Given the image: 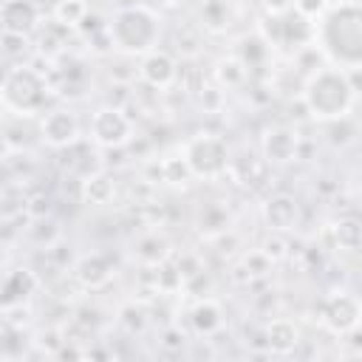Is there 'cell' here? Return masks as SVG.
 <instances>
[{"label": "cell", "instance_id": "obj_1", "mask_svg": "<svg viewBox=\"0 0 362 362\" xmlns=\"http://www.w3.org/2000/svg\"><path fill=\"white\" fill-rule=\"evenodd\" d=\"M320 42L337 65L342 68L362 65V6L356 3L334 6L320 23Z\"/></svg>", "mask_w": 362, "mask_h": 362}, {"label": "cell", "instance_id": "obj_2", "mask_svg": "<svg viewBox=\"0 0 362 362\" xmlns=\"http://www.w3.org/2000/svg\"><path fill=\"white\" fill-rule=\"evenodd\" d=\"M354 105V85L345 71L322 68L305 85V107L317 119H342Z\"/></svg>", "mask_w": 362, "mask_h": 362}, {"label": "cell", "instance_id": "obj_3", "mask_svg": "<svg viewBox=\"0 0 362 362\" xmlns=\"http://www.w3.org/2000/svg\"><path fill=\"white\" fill-rule=\"evenodd\" d=\"M110 40L127 54H147L158 40V20L144 6L122 8L110 20Z\"/></svg>", "mask_w": 362, "mask_h": 362}, {"label": "cell", "instance_id": "obj_4", "mask_svg": "<svg viewBox=\"0 0 362 362\" xmlns=\"http://www.w3.org/2000/svg\"><path fill=\"white\" fill-rule=\"evenodd\" d=\"M3 105L14 113H37L45 105V82L37 71L25 65H11L3 76Z\"/></svg>", "mask_w": 362, "mask_h": 362}, {"label": "cell", "instance_id": "obj_5", "mask_svg": "<svg viewBox=\"0 0 362 362\" xmlns=\"http://www.w3.org/2000/svg\"><path fill=\"white\" fill-rule=\"evenodd\" d=\"M184 161H187L189 175L215 178L229 167V147L221 136L201 133V136L189 139V144L184 147Z\"/></svg>", "mask_w": 362, "mask_h": 362}, {"label": "cell", "instance_id": "obj_6", "mask_svg": "<svg viewBox=\"0 0 362 362\" xmlns=\"http://www.w3.org/2000/svg\"><path fill=\"white\" fill-rule=\"evenodd\" d=\"M133 124L119 107H99L90 119V136L102 147H122L130 141Z\"/></svg>", "mask_w": 362, "mask_h": 362}, {"label": "cell", "instance_id": "obj_7", "mask_svg": "<svg viewBox=\"0 0 362 362\" xmlns=\"http://www.w3.org/2000/svg\"><path fill=\"white\" fill-rule=\"evenodd\" d=\"M362 317V305L351 297V294H334L322 303V322L334 331V334H348L359 325Z\"/></svg>", "mask_w": 362, "mask_h": 362}, {"label": "cell", "instance_id": "obj_8", "mask_svg": "<svg viewBox=\"0 0 362 362\" xmlns=\"http://www.w3.org/2000/svg\"><path fill=\"white\" fill-rule=\"evenodd\" d=\"M40 133L51 147H71L79 139V119L71 110H51L42 119Z\"/></svg>", "mask_w": 362, "mask_h": 362}, {"label": "cell", "instance_id": "obj_9", "mask_svg": "<svg viewBox=\"0 0 362 362\" xmlns=\"http://www.w3.org/2000/svg\"><path fill=\"white\" fill-rule=\"evenodd\" d=\"M37 25V8L28 0H6L3 6V31L8 34H28Z\"/></svg>", "mask_w": 362, "mask_h": 362}, {"label": "cell", "instance_id": "obj_10", "mask_svg": "<svg viewBox=\"0 0 362 362\" xmlns=\"http://www.w3.org/2000/svg\"><path fill=\"white\" fill-rule=\"evenodd\" d=\"M141 76L144 82L156 85V88H167L175 79V62L167 51H147V57L141 59Z\"/></svg>", "mask_w": 362, "mask_h": 362}, {"label": "cell", "instance_id": "obj_11", "mask_svg": "<svg viewBox=\"0 0 362 362\" xmlns=\"http://www.w3.org/2000/svg\"><path fill=\"white\" fill-rule=\"evenodd\" d=\"M37 291V277L31 269H17L6 277L3 283V305L6 308H14V305H23L31 294Z\"/></svg>", "mask_w": 362, "mask_h": 362}, {"label": "cell", "instance_id": "obj_12", "mask_svg": "<svg viewBox=\"0 0 362 362\" xmlns=\"http://www.w3.org/2000/svg\"><path fill=\"white\" fill-rule=\"evenodd\" d=\"M263 218H266V223L272 229L286 232V229H291L297 223V201L291 195H274V198L266 201Z\"/></svg>", "mask_w": 362, "mask_h": 362}, {"label": "cell", "instance_id": "obj_13", "mask_svg": "<svg viewBox=\"0 0 362 362\" xmlns=\"http://www.w3.org/2000/svg\"><path fill=\"white\" fill-rule=\"evenodd\" d=\"M107 277H110V260H107L105 255H85V257L76 263V280H79L82 286L96 288V286L107 283Z\"/></svg>", "mask_w": 362, "mask_h": 362}, {"label": "cell", "instance_id": "obj_14", "mask_svg": "<svg viewBox=\"0 0 362 362\" xmlns=\"http://www.w3.org/2000/svg\"><path fill=\"white\" fill-rule=\"evenodd\" d=\"M263 150H266V158L274 164L291 161L297 153V136L291 130H272L263 141Z\"/></svg>", "mask_w": 362, "mask_h": 362}, {"label": "cell", "instance_id": "obj_15", "mask_svg": "<svg viewBox=\"0 0 362 362\" xmlns=\"http://www.w3.org/2000/svg\"><path fill=\"white\" fill-rule=\"evenodd\" d=\"M297 345V328L288 320H274L269 325V348L277 354H286Z\"/></svg>", "mask_w": 362, "mask_h": 362}, {"label": "cell", "instance_id": "obj_16", "mask_svg": "<svg viewBox=\"0 0 362 362\" xmlns=\"http://www.w3.org/2000/svg\"><path fill=\"white\" fill-rule=\"evenodd\" d=\"M192 325L198 334H212L221 328V308L215 303H201L192 311Z\"/></svg>", "mask_w": 362, "mask_h": 362}, {"label": "cell", "instance_id": "obj_17", "mask_svg": "<svg viewBox=\"0 0 362 362\" xmlns=\"http://www.w3.org/2000/svg\"><path fill=\"white\" fill-rule=\"evenodd\" d=\"M110 192H113V187H110V178H105V175H93V178H88V184H85V195H88V201H93V204L107 201Z\"/></svg>", "mask_w": 362, "mask_h": 362}, {"label": "cell", "instance_id": "obj_18", "mask_svg": "<svg viewBox=\"0 0 362 362\" xmlns=\"http://www.w3.org/2000/svg\"><path fill=\"white\" fill-rule=\"evenodd\" d=\"M337 240H339L345 249H356V246L362 243V226L354 223V221L337 223Z\"/></svg>", "mask_w": 362, "mask_h": 362}, {"label": "cell", "instance_id": "obj_19", "mask_svg": "<svg viewBox=\"0 0 362 362\" xmlns=\"http://www.w3.org/2000/svg\"><path fill=\"white\" fill-rule=\"evenodd\" d=\"M82 14H85L82 0H62V3L57 6V17L65 20V23H79Z\"/></svg>", "mask_w": 362, "mask_h": 362}]
</instances>
